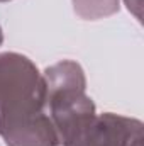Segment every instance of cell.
<instances>
[{"mask_svg":"<svg viewBox=\"0 0 144 146\" xmlns=\"http://www.w3.org/2000/svg\"><path fill=\"white\" fill-rule=\"evenodd\" d=\"M141 136V122L115 115L93 119L66 146H129L127 141Z\"/></svg>","mask_w":144,"mask_h":146,"instance_id":"obj_1","label":"cell"},{"mask_svg":"<svg viewBox=\"0 0 144 146\" xmlns=\"http://www.w3.org/2000/svg\"><path fill=\"white\" fill-rule=\"evenodd\" d=\"M0 42H2V31H0Z\"/></svg>","mask_w":144,"mask_h":146,"instance_id":"obj_2","label":"cell"}]
</instances>
